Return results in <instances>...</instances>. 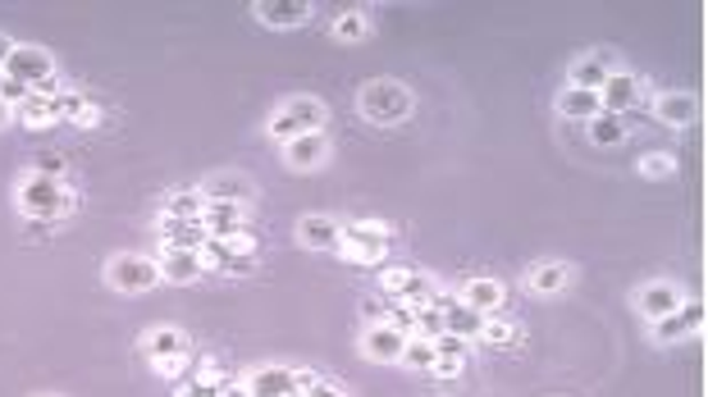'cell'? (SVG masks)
I'll use <instances>...</instances> for the list:
<instances>
[{"mask_svg": "<svg viewBox=\"0 0 708 397\" xmlns=\"http://www.w3.org/2000/svg\"><path fill=\"white\" fill-rule=\"evenodd\" d=\"M14 206H18V215L37 219V225H55V219H69L74 215L78 196H74V188L64 183V179H51V174H37L33 169V174H24V179H18Z\"/></svg>", "mask_w": 708, "mask_h": 397, "instance_id": "cell-1", "label": "cell"}, {"mask_svg": "<svg viewBox=\"0 0 708 397\" xmlns=\"http://www.w3.org/2000/svg\"><path fill=\"white\" fill-rule=\"evenodd\" d=\"M357 110L366 124H380V128H397L416 115V97L407 82L397 78H370L362 92H357Z\"/></svg>", "mask_w": 708, "mask_h": 397, "instance_id": "cell-2", "label": "cell"}, {"mask_svg": "<svg viewBox=\"0 0 708 397\" xmlns=\"http://www.w3.org/2000/svg\"><path fill=\"white\" fill-rule=\"evenodd\" d=\"M329 124V105L320 97H289L270 119H265V132L275 142H293L302 132H325Z\"/></svg>", "mask_w": 708, "mask_h": 397, "instance_id": "cell-3", "label": "cell"}, {"mask_svg": "<svg viewBox=\"0 0 708 397\" xmlns=\"http://www.w3.org/2000/svg\"><path fill=\"white\" fill-rule=\"evenodd\" d=\"M105 289H115L124 297H138V293H151L161 283V265L156 256H142V252H119V256H110L105 260Z\"/></svg>", "mask_w": 708, "mask_h": 397, "instance_id": "cell-4", "label": "cell"}, {"mask_svg": "<svg viewBox=\"0 0 708 397\" xmlns=\"http://www.w3.org/2000/svg\"><path fill=\"white\" fill-rule=\"evenodd\" d=\"M389 242H393V225H384V219H357V225H343L334 256H343L347 265H380Z\"/></svg>", "mask_w": 708, "mask_h": 397, "instance_id": "cell-5", "label": "cell"}, {"mask_svg": "<svg viewBox=\"0 0 708 397\" xmlns=\"http://www.w3.org/2000/svg\"><path fill=\"white\" fill-rule=\"evenodd\" d=\"M206 270H225V274H248L256 265V238L242 229V233H229V238H206L197 247Z\"/></svg>", "mask_w": 708, "mask_h": 397, "instance_id": "cell-6", "label": "cell"}, {"mask_svg": "<svg viewBox=\"0 0 708 397\" xmlns=\"http://www.w3.org/2000/svg\"><path fill=\"white\" fill-rule=\"evenodd\" d=\"M0 78H14L33 87V92H47L51 97V78H55V55L47 47H28V41H14V51L5 60V69H0Z\"/></svg>", "mask_w": 708, "mask_h": 397, "instance_id": "cell-7", "label": "cell"}, {"mask_svg": "<svg viewBox=\"0 0 708 397\" xmlns=\"http://www.w3.org/2000/svg\"><path fill=\"white\" fill-rule=\"evenodd\" d=\"M380 289L397 306H439V297H444L439 293V283L430 274H420V270H384Z\"/></svg>", "mask_w": 708, "mask_h": 397, "instance_id": "cell-8", "label": "cell"}, {"mask_svg": "<svg viewBox=\"0 0 708 397\" xmlns=\"http://www.w3.org/2000/svg\"><path fill=\"white\" fill-rule=\"evenodd\" d=\"M681 302H685V289H681V283H672V279H649V283H640V289H635V311L645 316L649 324L662 320V316H672Z\"/></svg>", "mask_w": 708, "mask_h": 397, "instance_id": "cell-9", "label": "cell"}, {"mask_svg": "<svg viewBox=\"0 0 708 397\" xmlns=\"http://www.w3.org/2000/svg\"><path fill=\"white\" fill-rule=\"evenodd\" d=\"M704 329V302L695 297V302H681L672 316H662V320H654V329H649V338L658 343V347H668V343H681V338H691V334H699Z\"/></svg>", "mask_w": 708, "mask_h": 397, "instance_id": "cell-10", "label": "cell"}, {"mask_svg": "<svg viewBox=\"0 0 708 397\" xmlns=\"http://www.w3.org/2000/svg\"><path fill=\"white\" fill-rule=\"evenodd\" d=\"M279 156H283V165H289V169H298V174H312V169L329 165V156H334V146H329L325 132H302V138L283 142Z\"/></svg>", "mask_w": 708, "mask_h": 397, "instance_id": "cell-11", "label": "cell"}, {"mask_svg": "<svg viewBox=\"0 0 708 397\" xmlns=\"http://www.w3.org/2000/svg\"><path fill=\"white\" fill-rule=\"evenodd\" d=\"M403 343H407L403 329H393V324H366V334L357 338V351H362L366 361H375V366H397V357H403Z\"/></svg>", "mask_w": 708, "mask_h": 397, "instance_id": "cell-12", "label": "cell"}, {"mask_svg": "<svg viewBox=\"0 0 708 397\" xmlns=\"http://www.w3.org/2000/svg\"><path fill=\"white\" fill-rule=\"evenodd\" d=\"M622 64H617L612 51H594V55H577L567 69V87H581V92H599L608 82V74H617Z\"/></svg>", "mask_w": 708, "mask_h": 397, "instance_id": "cell-13", "label": "cell"}, {"mask_svg": "<svg viewBox=\"0 0 708 397\" xmlns=\"http://www.w3.org/2000/svg\"><path fill=\"white\" fill-rule=\"evenodd\" d=\"M252 14H256V24H265V28L293 33V28H302L306 18H312V5H306V0H261Z\"/></svg>", "mask_w": 708, "mask_h": 397, "instance_id": "cell-14", "label": "cell"}, {"mask_svg": "<svg viewBox=\"0 0 708 397\" xmlns=\"http://www.w3.org/2000/svg\"><path fill=\"white\" fill-rule=\"evenodd\" d=\"M339 238H343V225L334 215H302L298 219V242L306 252H339Z\"/></svg>", "mask_w": 708, "mask_h": 397, "instance_id": "cell-15", "label": "cell"}, {"mask_svg": "<svg viewBox=\"0 0 708 397\" xmlns=\"http://www.w3.org/2000/svg\"><path fill=\"white\" fill-rule=\"evenodd\" d=\"M526 289L535 297H562L571 289V265L567 260H535L526 270Z\"/></svg>", "mask_w": 708, "mask_h": 397, "instance_id": "cell-16", "label": "cell"}, {"mask_svg": "<svg viewBox=\"0 0 708 397\" xmlns=\"http://www.w3.org/2000/svg\"><path fill=\"white\" fill-rule=\"evenodd\" d=\"M457 302L467 306V311H476V316H498L503 302H507V289L498 279H467V283H462V293H457Z\"/></svg>", "mask_w": 708, "mask_h": 397, "instance_id": "cell-17", "label": "cell"}, {"mask_svg": "<svg viewBox=\"0 0 708 397\" xmlns=\"http://www.w3.org/2000/svg\"><path fill=\"white\" fill-rule=\"evenodd\" d=\"M599 105H604V115H617V119H622L631 105H640V78L627 74V69L608 74V82L599 87Z\"/></svg>", "mask_w": 708, "mask_h": 397, "instance_id": "cell-18", "label": "cell"}, {"mask_svg": "<svg viewBox=\"0 0 708 397\" xmlns=\"http://www.w3.org/2000/svg\"><path fill=\"white\" fill-rule=\"evenodd\" d=\"M654 119L658 124H668V128H691L699 119V101L695 92H658L654 97Z\"/></svg>", "mask_w": 708, "mask_h": 397, "instance_id": "cell-19", "label": "cell"}, {"mask_svg": "<svg viewBox=\"0 0 708 397\" xmlns=\"http://www.w3.org/2000/svg\"><path fill=\"white\" fill-rule=\"evenodd\" d=\"M138 347L147 351V361H169V357H188V334L174 324H156L138 338Z\"/></svg>", "mask_w": 708, "mask_h": 397, "instance_id": "cell-20", "label": "cell"}, {"mask_svg": "<svg viewBox=\"0 0 708 397\" xmlns=\"http://www.w3.org/2000/svg\"><path fill=\"white\" fill-rule=\"evenodd\" d=\"M202 229L206 238H229L248 229V206H233V202H206L202 206Z\"/></svg>", "mask_w": 708, "mask_h": 397, "instance_id": "cell-21", "label": "cell"}, {"mask_svg": "<svg viewBox=\"0 0 708 397\" xmlns=\"http://www.w3.org/2000/svg\"><path fill=\"white\" fill-rule=\"evenodd\" d=\"M156 265H161V283H192L206 274V265L197 252H179V247H161L156 252Z\"/></svg>", "mask_w": 708, "mask_h": 397, "instance_id": "cell-22", "label": "cell"}, {"mask_svg": "<svg viewBox=\"0 0 708 397\" xmlns=\"http://www.w3.org/2000/svg\"><path fill=\"white\" fill-rule=\"evenodd\" d=\"M248 397H298L289 366H261L248 374Z\"/></svg>", "mask_w": 708, "mask_h": 397, "instance_id": "cell-23", "label": "cell"}, {"mask_svg": "<svg viewBox=\"0 0 708 397\" xmlns=\"http://www.w3.org/2000/svg\"><path fill=\"white\" fill-rule=\"evenodd\" d=\"M197 192H202L206 202H233V206H252V196H256V188L242 179V174H211Z\"/></svg>", "mask_w": 708, "mask_h": 397, "instance_id": "cell-24", "label": "cell"}, {"mask_svg": "<svg viewBox=\"0 0 708 397\" xmlns=\"http://www.w3.org/2000/svg\"><path fill=\"white\" fill-rule=\"evenodd\" d=\"M206 242L202 219H161V247H179V252H197Z\"/></svg>", "mask_w": 708, "mask_h": 397, "instance_id": "cell-25", "label": "cell"}, {"mask_svg": "<svg viewBox=\"0 0 708 397\" xmlns=\"http://www.w3.org/2000/svg\"><path fill=\"white\" fill-rule=\"evenodd\" d=\"M558 115L562 119H581V124H590L594 115H604V105H599V92H581V87H562L558 92Z\"/></svg>", "mask_w": 708, "mask_h": 397, "instance_id": "cell-26", "label": "cell"}, {"mask_svg": "<svg viewBox=\"0 0 708 397\" xmlns=\"http://www.w3.org/2000/svg\"><path fill=\"white\" fill-rule=\"evenodd\" d=\"M14 119L24 124V128H51V124H60V110H55V97H47V92H33L24 105L14 110Z\"/></svg>", "mask_w": 708, "mask_h": 397, "instance_id": "cell-27", "label": "cell"}, {"mask_svg": "<svg viewBox=\"0 0 708 397\" xmlns=\"http://www.w3.org/2000/svg\"><path fill=\"white\" fill-rule=\"evenodd\" d=\"M55 110H60V119H69V124H78V128H97L101 124V110L87 101L83 92H64V97H55Z\"/></svg>", "mask_w": 708, "mask_h": 397, "instance_id": "cell-28", "label": "cell"}, {"mask_svg": "<svg viewBox=\"0 0 708 397\" xmlns=\"http://www.w3.org/2000/svg\"><path fill=\"white\" fill-rule=\"evenodd\" d=\"M329 33H334V41H343V47H357V41H366V37L375 33V24H370L366 10H343Z\"/></svg>", "mask_w": 708, "mask_h": 397, "instance_id": "cell-29", "label": "cell"}, {"mask_svg": "<svg viewBox=\"0 0 708 397\" xmlns=\"http://www.w3.org/2000/svg\"><path fill=\"white\" fill-rule=\"evenodd\" d=\"M480 324H484V316L467 311V306H462L457 297H453V306H444V334H457V338L476 343V338H480Z\"/></svg>", "mask_w": 708, "mask_h": 397, "instance_id": "cell-30", "label": "cell"}, {"mask_svg": "<svg viewBox=\"0 0 708 397\" xmlns=\"http://www.w3.org/2000/svg\"><path fill=\"white\" fill-rule=\"evenodd\" d=\"M439 361V351H434V338H420V334H407L403 343V357H397V366H407V370H420V374H430Z\"/></svg>", "mask_w": 708, "mask_h": 397, "instance_id": "cell-31", "label": "cell"}, {"mask_svg": "<svg viewBox=\"0 0 708 397\" xmlns=\"http://www.w3.org/2000/svg\"><path fill=\"white\" fill-rule=\"evenodd\" d=\"M480 343H490V347H513V343H521V324H517V320L484 316V324H480Z\"/></svg>", "mask_w": 708, "mask_h": 397, "instance_id": "cell-32", "label": "cell"}, {"mask_svg": "<svg viewBox=\"0 0 708 397\" xmlns=\"http://www.w3.org/2000/svg\"><path fill=\"white\" fill-rule=\"evenodd\" d=\"M202 206H206L202 192H174V196H165L161 219H202Z\"/></svg>", "mask_w": 708, "mask_h": 397, "instance_id": "cell-33", "label": "cell"}, {"mask_svg": "<svg viewBox=\"0 0 708 397\" xmlns=\"http://www.w3.org/2000/svg\"><path fill=\"white\" fill-rule=\"evenodd\" d=\"M640 179H649V183H668L677 179V161L668 156V151H649V156H640Z\"/></svg>", "mask_w": 708, "mask_h": 397, "instance_id": "cell-34", "label": "cell"}, {"mask_svg": "<svg viewBox=\"0 0 708 397\" xmlns=\"http://www.w3.org/2000/svg\"><path fill=\"white\" fill-rule=\"evenodd\" d=\"M585 128H590V142H599V146H612L627 138V119H617V115H594Z\"/></svg>", "mask_w": 708, "mask_h": 397, "instance_id": "cell-35", "label": "cell"}, {"mask_svg": "<svg viewBox=\"0 0 708 397\" xmlns=\"http://www.w3.org/2000/svg\"><path fill=\"white\" fill-rule=\"evenodd\" d=\"M33 97V87H24V82H14V78H0V101H5L10 110H18Z\"/></svg>", "mask_w": 708, "mask_h": 397, "instance_id": "cell-36", "label": "cell"}, {"mask_svg": "<svg viewBox=\"0 0 708 397\" xmlns=\"http://www.w3.org/2000/svg\"><path fill=\"white\" fill-rule=\"evenodd\" d=\"M462 370H467V361H462V357H439L430 374H434V380H457Z\"/></svg>", "mask_w": 708, "mask_h": 397, "instance_id": "cell-37", "label": "cell"}, {"mask_svg": "<svg viewBox=\"0 0 708 397\" xmlns=\"http://www.w3.org/2000/svg\"><path fill=\"white\" fill-rule=\"evenodd\" d=\"M298 397H347V393H343L339 384H329V380H316L312 388H302Z\"/></svg>", "mask_w": 708, "mask_h": 397, "instance_id": "cell-38", "label": "cell"}, {"mask_svg": "<svg viewBox=\"0 0 708 397\" xmlns=\"http://www.w3.org/2000/svg\"><path fill=\"white\" fill-rule=\"evenodd\" d=\"M10 51H14V41H10L5 33H0V69H5V60H10Z\"/></svg>", "mask_w": 708, "mask_h": 397, "instance_id": "cell-39", "label": "cell"}, {"mask_svg": "<svg viewBox=\"0 0 708 397\" xmlns=\"http://www.w3.org/2000/svg\"><path fill=\"white\" fill-rule=\"evenodd\" d=\"M10 124H14V110H10L5 101H0V128H10Z\"/></svg>", "mask_w": 708, "mask_h": 397, "instance_id": "cell-40", "label": "cell"}, {"mask_svg": "<svg viewBox=\"0 0 708 397\" xmlns=\"http://www.w3.org/2000/svg\"><path fill=\"white\" fill-rule=\"evenodd\" d=\"M37 397H60V393H37Z\"/></svg>", "mask_w": 708, "mask_h": 397, "instance_id": "cell-41", "label": "cell"}]
</instances>
